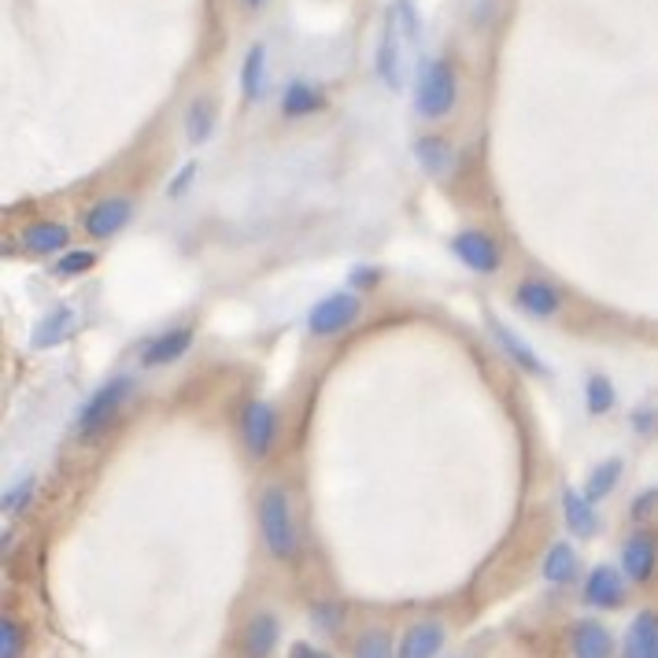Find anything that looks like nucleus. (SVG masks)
I'll use <instances>...</instances> for the list:
<instances>
[{
	"mask_svg": "<svg viewBox=\"0 0 658 658\" xmlns=\"http://www.w3.org/2000/svg\"><path fill=\"white\" fill-rule=\"evenodd\" d=\"M514 304L533 318H551L562 312V293L544 278H522L514 289Z\"/></svg>",
	"mask_w": 658,
	"mask_h": 658,
	"instance_id": "nucleus-12",
	"label": "nucleus"
},
{
	"mask_svg": "<svg viewBox=\"0 0 658 658\" xmlns=\"http://www.w3.org/2000/svg\"><path fill=\"white\" fill-rule=\"evenodd\" d=\"M540 573H544L548 585H559V588L570 585V581L577 577V551H573L566 540H555L548 548V555H544Z\"/></svg>",
	"mask_w": 658,
	"mask_h": 658,
	"instance_id": "nucleus-22",
	"label": "nucleus"
},
{
	"mask_svg": "<svg viewBox=\"0 0 658 658\" xmlns=\"http://www.w3.org/2000/svg\"><path fill=\"white\" fill-rule=\"evenodd\" d=\"M415 156H418V163L426 167L429 174H448L451 171V163H455V153H451V145L444 137H418L415 141Z\"/></svg>",
	"mask_w": 658,
	"mask_h": 658,
	"instance_id": "nucleus-25",
	"label": "nucleus"
},
{
	"mask_svg": "<svg viewBox=\"0 0 658 658\" xmlns=\"http://www.w3.org/2000/svg\"><path fill=\"white\" fill-rule=\"evenodd\" d=\"M562 519H566V529L581 540H592L599 533L596 503L585 492H577V488H562Z\"/></svg>",
	"mask_w": 658,
	"mask_h": 658,
	"instance_id": "nucleus-15",
	"label": "nucleus"
},
{
	"mask_svg": "<svg viewBox=\"0 0 658 658\" xmlns=\"http://www.w3.org/2000/svg\"><path fill=\"white\" fill-rule=\"evenodd\" d=\"M352 658H397V647H392V636L385 629H366L355 641Z\"/></svg>",
	"mask_w": 658,
	"mask_h": 658,
	"instance_id": "nucleus-29",
	"label": "nucleus"
},
{
	"mask_svg": "<svg viewBox=\"0 0 658 658\" xmlns=\"http://www.w3.org/2000/svg\"><path fill=\"white\" fill-rule=\"evenodd\" d=\"M289 658H329L326 651H318V647L312 644H293V651H289Z\"/></svg>",
	"mask_w": 658,
	"mask_h": 658,
	"instance_id": "nucleus-35",
	"label": "nucleus"
},
{
	"mask_svg": "<svg viewBox=\"0 0 658 658\" xmlns=\"http://www.w3.org/2000/svg\"><path fill=\"white\" fill-rule=\"evenodd\" d=\"M23 625L15 622V618H4L0 622V658H23Z\"/></svg>",
	"mask_w": 658,
	"mask_h": 658,
	"instance_id": "nucleus-30",
	"label": "nucleus"
},
{
	"mask_svg": "<svg viewBox=\"0 0 658 658\" xmlns=\"http://www.w3.org/2000/svg\"><path fill=\"white\" fill-rule=\"evenodd\" d=\"M451 252H455L459 263L474 270V275H496L503 263L500 244L485 230H459L455 237H451Z\"/></svg>",
	"mask_w": 658,
	"mask_h": 658,
	"instance_id": "nucleus-7",
	"label": "nucleus"
},
{
	"mask_svg": "<svg viewBox=\"0 0 658 658\" xmlns=\"http://www.w3.org/2000/svg\"><path fill=\"white\" fill-rule=\"evenodd\" d=\"M23 248L31 256H63L71 252V226L56 222V219H41V222H31L23 233H19Z\"/></svg>",
	"mask_w": 658,
	"mask_h": 658,
	"instance_id": "nucleus-11",
	"label": "nucleus"
},
{
	"mask_svg": "<svg viewBox=\"0 0 658 658\" xmlns=\"http://www.w3.org/2000/svg\"><path fill=\"white\" fill-rule=\"evenodd\" d=\"M241 4H244V8H248V12H259V8H263V4H267V0H241Z\"/></svg>",
	"mask_w": 658,
	"mask_h": 658,
	"instance_id": "nucleus-37",
	"label": "nucleus"
},
{
	"mask_svg": "<svg viewBox=\"0 0 658 658\" xmlns=\"http://www.w3.org/2000/svg\"><path fill=\"white\" fill-rule=\"evenodd\" d=\"M134 397V378H111L105 381V389H97L93 397L86 400L78 415V434L82 437H97L115 422V415L126 407V400Z\"/></svg>",
	"mask_w": 658,
	"mask_h": 658,
	"instance_id": "nucleus-4",
	"label": "nucleus"
},
{
	"mask_svg": "<svg viewBox=\"0 0 658 658\" xmlns=\"http://www.w3.org/2000/svg\"><path fill=\"white\" fill-rule=\"evenodd\" d=\"M492 337L496 344L507 352V360H511L514 366H522L525 374H533V378H548V366L540 363V355L533 352L529 344L522 341V337H514V329H507L500 318H492Z\"/></svg>",
	"mask_w": 658,
	"mask_h": 658,
	"instance_id": "nucleus-17",
	"label": "nucleus"
},
{
	"mask_svg": "<svg viewBox=\"0 0 658 658\" xmlns=\"http://www.w3.org/2000/svg\"><path fill=\"white\" fill-rule=\"evenodd\" d=\"M655 651H658V610H641L629 622L625 658H655Z\"/></svg>",
	"mask_w": 658,
	"mask_h": 658,
	"instance_id": "nucleus-18",
	"label": "nucleus"
},
{
	"mask_svg": "<svg viewBox=\"0 0 658 658\" xmlns=\"http://www.w3.org/2000/svg\"><path fill=\"white\" fill-rule=\"evenodd\" d=\"M570 651H573V658H610V655H614V636H610L607 625L585 618V622L573 625Z\"/></svg>",
	"mask_w": 658,
	"mask_h": 658,
	"instance_id": "nucleus-16",
	"label": "nucleus"
},
{
	"mask_svg": "<svg viewBox=\"0 0 658 658\" xmlns=\"http://www.w3.org/2000/svg\"><path fill=\"white\" fill-rule=\"evenodd\" d=\"M211 134H215V105L208 97H200L185 111V137H190L193 145H208Z\"/></svg>",
	"mask_w": 658,
	"mask_h": 658,
	"instance_id": "nucleus-27",
	"label": "nucleus"
},
{
	"mask_svg": "<svg viewBox=\"0 0 658 658\" xmlns=\"http://www.w3.org/2000/svg\"><path fill=\"white\" fill-rule=\"evenodd\" d=\"M74 329H78V315H74L71 307H56L52 315H45L41 322H37L34 348H56V344H63L68 337H74Z\"/></svg>",
	"mask_w": 658,
	"mask_h": 658,
	"instance_id": "nucleus-23",
	"label": "nucleus"
},
{
	"mask_svg": "<svg viewBox=\"0 0 658 658\" xmlns=\"http://www.w3.org/2000/svg\"><path fill=\"white\" fill-rule=\"evenodd\" d=\"M278 641H281L278 618L270 614V610H259V614H252L248 625H244L241 651H244V658H270V655H275Z\"/></svg>",
	"mask_w": 658,
	"mask_h": 658,
	"instance_id": "nucleus-13",
	"label": "nucleus"
},
{
	"mask_svg": "<svg viewBox=\"0 0 658 658\" xmlns=\"http://www.w3.org/2000/svg\"><path fill=\"white\" fill-rule=\"evenodd\" d=\"M93 267H97V252H93V248H71V252H63V256L52 263V275L71 281V278L89 275Z\"/></svg>",
	"mask_w": 658,
	"mask_h": 658,
	"instance_id": "nucleus-28",
	"label": "nucleus"
},
{
	"mask_svg": "<svg viewBox=\"0 0 658 658\" xmlns=\"http://www.w3.org/2000/svg\"><path fill=\"white\" fill-rule=\"evenodd\" d=\"M618 403V392H614V381L607 378V374H592L585 381V411L592 418H604L614 411Z\"/></svg>",
	"mask_w": 658,
	"mask_h": 658,
	"instance_id": "nucleus-26",
	"label": "nucleus"
},
{
	"mask_svg": "<svg viewBox=\"0 0 658 658\" xmlns=\"http://www.w3.org/2000/svg\"><path fill=\"white\" fill-rule=\"evenodd\" d=\"M352 281H355V285H374V281H378V270H370V275H366V267H360V275H352Z\"/></svg>",
	"mask_w": 658,
	"mask_h": 658,
	"instance_id": "nucleus-36",
	"label": "nucleus"
},
{
	"mask_svg": "<svg viewBox=\"0 0 658 658\" xmlns=\"http://www.w3.org/2000/svg\"><path fill=\"white\" fill-rule=\"evenodd\" d=\"M193 337H196L193 326L163 329V333L153 337V341L145 344V352H141V366L156 370V366H171V363H178V360H185V352L193 348Z\"/></svg>",
	"mask_w": 658,
	"mask_h": 658,
	"instance_id": "nucleus-10",
	"label": "nucleus"
},
{
	"mask_svg": "<svg viewBox=\"0 0 658 658\" xmlns=\"http://www.w3.org/2000/svg\"><path fill=\"white\" fill-rule=\"evenodd\" d=\"M363 312V300L352 289H337V293L322 296L318 304L307 312V333L318 337V341H329V337H341L344 329L355 326V318Z\"/></svg>",
	"mask_w": 658,
	"mask_h": 658,
	"instance_id": "nucleus-3",
	"label": "nucleus"
},
{
	"mask_svg": "<svg viewBox=\"0 0 658 658\" xmlns=\"http://www.w3.org/2000/svg\"><path fill=\"white\" fill-rule=\"evenodd\" d=\"M259 533L267 551L281 562H293L300 555V533L293 522V500L281 485H267L259 496Z\"/></svg>",
	"mask_w": 658,
	"mask_h": 658,
	"instance_id": "nucleus-1",
	"label": "nucleus"
},
{
	"mask_svg": "<svg viewBox=\"0 0 658 658\" xmlns=\"http://www.w3.org/2000/svg\"><path fill=\"white\" fill-rule=\"evenodd\" d=\"M585 604L596 607V610L622 607L625 604V570L610 566V562L592 570L588 581H585Z\"/></svg>",
	"mask_w": 658,
	"mask_h": 658,
	"instance_id": "nucleus-9",
	"label": "nucleus"
},
{
	"mask_svg": "<svg viewBox=\"0 0 658 658\" xmlns=\"http://www.w3.org/2000/svg\"><path fill=\"white\" fill-rule=\"evenodd\" d=\"M448 633L440 622H415L407 625V633L400 636V647H397V658H437L440 647H444Z\"/></svg>",
	"mask_w": 658,
	"mask_h": 658,
	"instance_id": "nucleus-14",
	"label": "nucleus"
},
{
	"mask_svg": "<svg viewBox=\"0 0 658 658\" xmlns=\"http://www.w3.org/2000/svg\"><path fill=\"white\" fill-rule=\"evenodd\" d=\"M193 178H196V163H185L182 171H178L174 185H171V190H167V193H171V196H182V193H185V190H190V185H193Z\"/></svg>",
	"mask_w": 658,
	"mask_h": 658,
	"instance_id": "nucleus-34",
	"label": "nucleus"
},
{
	"mask_svg": "<svg viewBox=\"0 0 658 658\" xmlns=\"http://www.w3.org/2000/svg\"><path fill=\"white\" fill-rule=\"evenodd\" d=\"M322 105H326L322 89H315L312 82H304V78L289 82L285 93H281V115H285V119L315 115V111H322Z\"/></svg>",
	"mask_w": 658,
	"mask_h": 658,
	"instance_id": "nucleus-19",
	"label": "nucleus"
},
{
	"mask_svg": "<svg viewBox=\"0 0 658 658\" xmlns=\"http://www.w3.org/2000/svg\"><path fill=\"white\" fill-rule=\"evenodd\" d=\"M655 511H658V485L655 488H644V492L636 496L633 507H629V519H633V522H647Z\"/></svg>",
	"mask_w": 658,
	"mask_h": 658,
	"instance_id": "nucleus-32",
	"label": "nucleus"
},
{
	"mask_svg": "<svg viewBox=\"0 0 658 658\" xmlns=\"http://www.w3.org/2000/svg\"><path fill=\"white\" fill-rule=\"evenodd\" d=\"M278 411L275 403L267 400H248L241 411V440H244V451H248L256 463H263V459L275 451L278 444Z\"/></svg>",
	"mask_w": 658,
	"mask_h": 658,
	"instance_id": "nucleus-5",
	"label": "nucleus"
},
{
	"mask_svg": "<svg viewBox=\"0 0 658 658\" xmlns=\"http://www.w3.org/2000/svg\"><path fill=\"white\" fill-rule=\"evenodd\" d=\"M622 474H625V463L618 455H610V459H604L599 466H592V474H588V482H585V496L592 503H604L610 492L618 488V482H622Z\"/></svg>",
	"mask_w": 658,
	"mask_h": 658,
	"instance_id": "nucleus-24",
	"label": "nucleus"
},
{
	"mask_svg": "<svg viewBox=\"0 0 658 658\" xmlns=\"http://www.w3.org/2000/svg\"><path fill=\"white\" fill-rule=\"evenodd\" d=\"M31 496H34V477H23L15 488L4 492V514H19L26 503H31Z\"/></svg>",
	"mask_w": 658,
	"mask_h": 658,
	"instance_id": "nucleus-31",
	"label": "nucleus"
},
{
	"mask_svg": "<svg viewBox=\"0 0 658 658\" xmlns=\"http://www.w3.org/2000/svg\"><path fill=\"white\" fill-rule=\"evenodd\" d=\"M134 219V200L130 196H105V200L89 204L82 215V233L89 241H111Z\"/></svg>",
	"mask_w": 658,
	"mask_h": 658,
	"instance_id": "nucleus-6",
	"label": "nucleus"
},
{
	"mask_svg": "<svg viewBox=\"0 0 658 658\" xmlns=\"http://www.w3.org/2000/svg\"><path fill=\"white\" fill-rule=\"evenodd\" d=\"M378 74L389 89H400V31H397V12L385 19L381 49H378Z\"/></svg>",
	"mask_w": 658,
	"mask_h": 658,
	"instance_id": "nucleus-21",
	"label": "nucleus"
},
{
	"mask_svg": "<svg viewBox=\"0 0 658 658\" xmlns=\"http://www.w3.org/2000/svg\"><path fill=\"white\" fill-rule=\"evenodd\" d=\"M341 607H315V622H318V629H337V622H341Z\"/></svg>",
	"mask_w": 658,
	"mask_h": 658,
	"instance_id": "nucleus-33",
	"label": "nucleus"
},
{
	"mask_svg": "<svg viewBox=\"0 0 658 658\" xmlns=\"http://www.w3.org/2000/svg\"><path fill=\"white\" fill-rule=\"evenodd\" d=\"M241 93H244V100H263V93H267V45L263 41H256L248 52H244Z\"/></svg>",
	"mask_w": 658,
	"mask_h": 658,
	"instance_id": "nucleus-20",
	"label": "nucleus"
},
{
	"mask_svg": "<svg viewBox=\"0 0 658 658\" xmlns=\"http://www.w3.org/2000/svg\"><path fill=\"white\" fill-rule=\"evenodd\" d=\"M622 570L633 585H647L658 570V533L636 529L633 537L622 544Z\"/></svg>",
	"mask_w": 658,
	"mask_h": 658,
	"instance_id": "nucleus-8",
	"label": "nucleus"
},
{
	"mask_svg": "<svg viewBox=\"0 0 658 658\" xmlns=\"http://www.w3.org/2000/svg\"><path fill=\"white\" fill-rule=\"evenodd\" d=\"M459 100V78L448 60H426L415 82V108L422 119L440 122L451 115Z\"/></svg>",
	"mask_w": 658,
	"mask_h": 658,
	"instance_id": "nucleus-2",
	"label": "nucleus"
},
{
	"mask_svg": "<svg viewBox=\"0 0 658 658\" xmlns=\"http://www.w3.org/2000/svg\"><path fill=\"white\" fill-rule=\"evenodd\" d=\"M655 658H658V651H655Z\"/></svg>",
	"mask_w": 658,
	"mask_h": 658,
	"instance_id": "nucleus-38",
	"label": "nucleus"
}]
</instances>
